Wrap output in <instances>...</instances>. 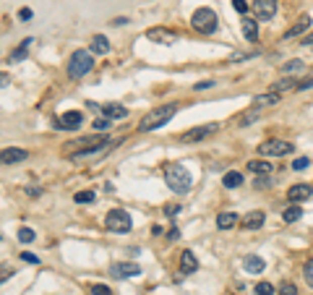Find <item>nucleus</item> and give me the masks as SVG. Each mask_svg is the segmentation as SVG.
<instances>
[{"label": "nucleus", "mask_w": 313, "mask_h": 295, "mask_svg": "<svg viewBox=\"0 0 313 295\" xmlns=\"http://www.w3.org/2000/svg\"><path fill=\"white\" fill-rule=\"evenodd\" d=\"M180 110V105H162V107H154V110H149L144 118L138 120V131L141 133H149V131H156V128H162L165 123L172 118Z\"/></svg>", "instance_id": "nucleus-1"}, {"label": "nucleus", "mask_w": 313, "mask_h": 295, "mask_svg": "<svg viewBox=\"0 0 313 295\" xmlns=\"http://www.w3.org/2000/svg\"><path fill=\"white\" fill-rule=\"evenodd\" d=\"M165 183H167V188L170 191H175V193H185V191H191V173L185 170V165H178V162H170L165 167Z\"/></svg>", "instance_id": "nucleus-2"}, {"label": "nucleus", "mask_w": 313, "mask_h": 295, "mask_svg": "<svg viewBox=\"0 0 313 295\" xmlns=\"http://www.w3.org/2000/svg\"><path fill=\"white\" fill-rule=\"evenodd\" d=\"M91 68H94V58L86 50H76L68 60V76L71 79H81V76H86Z\"/></svg>", "instance_id": "nucleus-3"}, {"label": "nucleus", "mask_w": 313, "mask_h": 295, "mask_svg": "<svg viewBox=\"0 0 313 295\" xmlns=\"http://www.w3.org/2000/svg\"><path fill=\"white\" fill-rule=\"evenodd\" d=\"M191 24H193L196 32H201V34H214L217 32V13L212 8H198L191 16Z\"/></svg>", "instance_id": "nucleus-4"}, {"label": "nucleus", "mask_w": 313, "mask_h": 295, "mask_svg": "<svg viewBox=\"0 0 313 295\" xmlns=\"http://www.w3.org/2000/svg\"><path fill=\"white\" fill-rule=\"evenodd\" d=\"M105 227L110 232H128L131 230V214L125 209H110L105 217Z\"/></svg>", "instance_id": "nucleus-5"}, {"label": "nucleus", "mask_w": 313, "mask_h": 295, "mask_svg": "<svg viewBox=\"0 0 313 295\" xmlns=\"http://www.w3.org/2000/svg\"><path fill=\"white\" fill-rule=\"evenodd\" d=\"M292 144L290 141H282V138H269V141H261L258 144V154L261 157H285V154H292Z\"/></svg>", "instance_id": "nucleus-6"}, {"label": "nucleus", "mask_w": 313, "mask_h": 295, "mask_svg": "<svg viewBox=\"0 0 313 295\" xmlns=\"http://www.w3.org/2000/svg\"><path fill=\"white\" fill-rule=\"evenodd\" d=\"M110 138L102 136V133H91V136H81V138H76V141H68V144H63V149H68V154L73 152H84V149H94V146H99V144H107Z\"/></svg>", "instance_id": "nucleus-7"}, {"label": "nucleus", "mask_w": 313, "mask_h": 295, "mask_svg": "<svg viewBox=\"0 0 313 295\" xmlns=\"http://www.w3.org/2000/svg\"><path fill=\"white\" fill-rule=\"evenodd\" d=\"M219 131V123H206V126H196L191 131L180 133V141L183 144H193V141H203V138H209Z\"/></svg>", "instance_id": "nucleus-8"}, {"label": "nucleus", "mask_w": 313, "mask_h": 295, "mask_svg": "<svg viewBox=\"0 0 313 295\" xmlns=\"http://www.w3.org/2000/svg\"><path fill=\"white\" fill-rule=\"evenodd\" d=\"M110 274L118 277V279H128V277H138L141 274V267L133 261H115L113 267H110Z\"/></svg>", "instance_id": "nucleus-9"}, {"label": "nucleus", "mask_w": 313, "mask_h": 295, "mask_svg": "<svg viewBox=\"0 0 313 295\" xmlns=\"http://www.w3.org/2000/svg\"><path fill=\"white\" fill-rule=\"evenodd\" d=\"M84 123V115L78 113V110H68V113H63L58 120H55V126L60 128V131H73V128H78Z\"/></svg>", "instance_id": "nucleus-10"}, {"label": "nucleus", "mask_w": 313, "mask_h": 295, "mask_svg": "<svg viewBox=\"0 0 313 295\" xmlns=\"http://www.w3.org/2000/svg\"><path fill=\"white\" fill-rule=\"evenodd\" d=\"M146 37L156 44H175L178 42V34L175 32H170V29H162V26H154V29H146Z\"/></svg>", "instance_id": "nucleus-11"}, {"label": "nucleus", "mask_w": 313, "mask_h": 295, "mask_svg": "<svg viewBox=\"0 0 313 295\" xmlns=\"http://www.w3.org/2000/svg\"><path fill=\"white\" fill-rule=\"evenodd\" d=\"M24 160H29V152L21 146H11V149L0 152V165H16V162H24Z\"/></svg>", "instance_id": "nucleus-12"}, {"label": "nucleus", "mask_w": 313, "mask_h": 295, "mask_svg": "<svg viewBox=\"0 0 313 295\" xmlns=\"http://www.w3.org/2000/svg\"><path fill=\"white\" fill-rule=\"evenodd\" d=\"M253 11L261 21H269L277 13V0H253Z\"/></svg>", "instance_id": "nucleus-13"}, {"label": "nucleus", "mask_w": 313, "mask_h": 295, "mask_svg": "<svg viewBox=\"0 0 313 295\" xmlns=\"http://www.w3.org/2000/svg\"><path fill=\"white\" fill-rule=\"evenodd\" d=\"M310 196H313V188L308 183H295V185H290V191H287V199L292 201V204H300V201H305Z\"/></svg>", "instance_id": "nucleus-14"}, {"label": "nucleus", "mask_w": 313, "mask_h": 295, "mask_svg": "<svg viewBox=\"0 0 313 295\" xmlns=\"http://www.w3.org/2000/svg\"><path fill=\"white\" fill-rule=\"evenodd\" d=\"M266 222V214L261 212V209H253V212H248L243 220H240V227H245V230H256V227H261Z\"/></svg>", "instance_id": "nucleus-15"}, {"label": "nucleus", "mask_w": 313, "mask_h": 295, "mask_svg": "<svg viewBox=\"0 0 313 295\" xmlns=\"http://www.w3.org/2000/svg\"><path fill=\"white\" fill-rule=\"evenodd\" d=\"M196 269H198V259L193 256V251H183L180 254V277L193 274Z\"/></svg>", "instance_id": "nucleus-16"}, {"label": "nucleus", "mask_w": 313, "mask_h": 295, "mask_svg": "<svg viewBox=\"0 0 313 295\" xmlns=\"http://www.w3.org/2000/svg\"><path fill=\"white\" fill-rule=\"evenodd\" d=\"M308 29H310V16H308V13H303V16L297 19V21L287 29V32H285V39H292V37H297V34L308 32Z\"/></svg>", "instance_id": "nucleus-17"}, {"label": "nucleus", "mask_w": 313, "mask_h": 295, "mask_svg": "<svg viewBox=\"0 0 313 295\" xmlns=\"http://www.w3.org/2000/svg\"><path fill=\"white\" fill-rule=\"evenodd\" d=\"M99 113L110 120H118V118H125L128 115V107H123V105H115V102H110V105H99Z\"/></svg>", "instance_id": "nucleus-18"}, {"label": "nucleus", "mask_w": 313, "mask_h": 295, "mask_svg": "<svg viewBox=\"0 0 313 295\" xmlns=\"http://www.w3.org/2000/svg\"><path fill=\"white\" fill-rule=\"evenodd\" d=\"M243 267H245V272H250V274H261L264 269H266V261L261 259V256H245L243 259Z\"/></svg>", "instance_id": "nucleus-19"}, {"label": "nucleus", "mask_w": 313, "mask_h": 295, "mask_svg": "<svg viewBox=\"0 0 313 295\" xmlns=\"http://www.w3.org/2000/svg\"><path fill=\"white\" fill-rule=\"evenodd\" d=\"M261 113H264V110H261V107H256V105H250V107H248V110H245L243 115H238V126H240V128H245V126H250V123H253V120H256V118H258Z\"/></svg>", "instance_id": "nucleus-20"}, {"label": "nucleus", "mask_w": 313, "mask_h": 295, "mask_svg": "<svg viewBox=\"0 0 313 295\" xmlns=\"http://www.w3.org/2000/svg\"><path fill=\"white\" fill-rule=\"evenodd\" d=\"M279 100H282V94H277V91H266V94H258V97L253 100V105H256V107H261V110H266V107L277 105Z\"/></svg>", "instance_id": "nucleus-21"}, {"label": "nucleus", "mask_w": 313, "mask_h": 295, "mask_svg": "<svg viewBox=\"0 0 313 295\" xmlns=\"http://www.w3.org/2000/svg\"><path fill=\"white\" fill-rule=\"evenodd\" d=\"M240 24H243L245 39H248V42H256V39H258V21H256V19H243Z\"/></svg>", "instance_id": "nucleus-22"}, {"label": "nucleus", "mask_w": 313, "mask_h": 295, "mask_svg": "<svg viewBox=\"0 0 313 295\" xmlns=\"http://www.w3.org/2000/svg\"><path fill=\"white\" fill-rule=\"evenodd\" d=\"M235 225H238V214H235V212H222L217 217V227L219 230H230Z\"/></svg>", "instance_id": "nucleus-23"}, {"label": "nucleus", "mask_w": 313, "mask_h": 295, "mask_svg": "<svg viewBox=\"0 0 313 295\" xmlns=\"http://www.w3.org/2000/svg\"><path fill=\"white\" fill-rule=\"evenodd\" d=\"M222 185H225V188H240V185H243V173H238V170H230V173H225Z\"/></svg>", "instance_id": "nucleus-24"}, {"label": "nucleus", "mask_w": 313, "mask_h": 295, "mask_svg": "<svg viewBox=\"0 0 313 295\" xmlns=\"http://www.w3.org/2000/svg\"><path fill=\"white\" fill-rule=\"evenodd\" d=\"M31 44H34V42H31V39H24L21 44H19V47H16L11 55H8V63H19V60H24L26 58V53H29V47H31Z\"/></svg>", "instance_id": "nucleus-25"}, {"label": "nucleus", "mask_w": 313, "mask_h": 295, "mask_svg": "<svg viewBox=\"0 0 313 295\" xmlns=\"http://www.w3.org/2000/svg\"><path fill=\"white\" fill-rule=\"evenodd\" d=\"M245 167L250 170V173H256V175H269L272 173V165L266 162V160H250Z\"/></svg>", "instance_id": "nucleus-26"}, {"label": "nucleus", "mask_w": 313, "mask_h": 295, "mask_svg": "<svg viewBox=\"0 0 313 295\" xmlns=\"http://www.w3.org/2000/svg\"><path fill=\"white\" fill-rule=\"evenodd\" d=\"M300 217H303V207H300V204H292V207H287L285 212H282V220H285L287 225L297 222Z\"/></svg>", "instance_id": "nucleus-27"}, {"label": "nucleus", "mask_w": 313, "mask_h": 295, "mask_svg": "<svg viewBox=\"0 0 313 295\" xmlns=\"http://www.w3.org/2000/svg\"><path fill=\"white\" fill-rule=\"evenodd\" d=\"M91 50L99 53V55H107V53H110V42H107V37H105V34H94V39H91Z\"/></svg>", "instance_id": "nucleus-28"}, {"label": "nucleus", "mask_w": 313, "mask_h": 295, "mask_svg": "<svg viewBox=\"0 0 313 295\" xmlns=\"http://www.w3.org/2000/svg\"><path fill=\"white\" fill-rule=\"evenodd\" d=\"M303 66H305V63H303L300 58H292V60H287V63L282 66V73H285V76H287V73H297V71H303Z\"/></svg>", "instance_id": "nucleus-29"}, {"label": "nucleus", "mask_w": 313, "mask_h": 295, "mask_svg": "<svg viewBox=\"0 0 313 295\" xmlns=\"http://www.w3.org/2000/svg\"><path fill=\"white\" fill-rule=\"evenodd\" d=\"M287 89H297V81L282 79V81H274V84H272V91H277V94H282V91H287Z\"/></svg>", "instance_id": "nucleus-30"}, {"label": "nucleus", "mask_w": 313, "mask_h": 295, "mask_svg": "<svg viewBox=\"0 0 313 295\" xmlns=\"http://www.w3.org/2000/svg\"><path fill=\"white\" fill-rule=\"evenodd\" d=\"M94 199H97V193H94V191H78V193L73 196L76 204H91Z\"/></svg>", "instance_id": "nucleus-31"}, {"label": "nucleus", "mask_w": 313, "mask_h": 295, "mask_svg": "<svg viewBox=\"0 0 313 295\" xmlns=\"http://www.w3.org/2000/svg\"><path fill=\"white\" fill-rule=\"evenodd\" d=\"M34 238H37V232L31 227H19V240L21 243H34Z\"/></svg>", "instance_id": "nucleus-32"}, {"label": "nucleus", "mask_w": 313, "mask_h": 295, "mask_svg": "<svg viewBox=\"0 0 313 295\" xmlns=\"http://www.w3.org/2000/svg\"><path fill=\"white\" fill-rule=\"evenodd\" d=\"M13 274H16V269L11 267V264H0V285H3L6 279H11Z\"/></svg>", "instance_id": "nucleus-33"}, {"label": "nucleus", "mask_w": 313, "mask_h": 295, "mask_svg": "<svg viewBox=\"0 0 313 295\" xmlns=\"http://www.w3.org/2000/svg\"><path fill=\"white\" fill-rule=\"evenodd\" d=\"M305 167H310V160H308V157H297V160H292V170H295V173H303Z\"/></svg>", "instance_id": "nucleus-34"}, {"label": "nucleus", "mask_w": 313, "mask_h": 295, "mask_svg": "<svg viewBox=\"0 0 313 295\" xmlns=\"http://www.w3.org/2000/svg\"><path fill=\"white\" fill-rule=\"evenodd\" d=\"M256 295H274V285L272 282H258L256 285Z\"/></svg>", "instance_id": "nucleus-35"}, {"label": "nucleus", "mask_w": 313, "mask_h": 295, "mask_svg": "<svg viewBox=\"0 0 313 295\" xmlns=\"http://www.w3.org/2000/svg\"><path fill=\"white\" fill-rule=\"evenodd\" d=\"M303 274H305V282L313 287V259L305 261V267H303Z\"/></svg>", "instance_id": "nucleus-36"}, {"label": "nucleus", "mask_w": 313, "mask_h": 295, "mask_svg": "<svg viewBox=\"0 0 313 295\" xmlns=\"http://www.w3.org/2000/svg\"><path fill=\"white\" fill-rule=\"evenodd\" d=\"M279 295H297V287L292 282H282L279 285Z\"/></svg>", "instance_id": "nucleus-37"}, {"label": "nucleus", "mask_w": 313, "mask_h": 295, "mask_svg": "<svg viewBox=\"0 0 313 295\" xmlns=\"http://www.w3.org/2000/svg\"><path fill=\"white\" fill-rule=\"evenodd\" d=\"M232 8L243 16V13H248V0H232Z\"/></svg>", "instance_id": "nucleus-38"}, {"label": "nucleus", "mask_w": 313, "mask_h": 295, "mask_svg": "<svg viewBox=\"0 0 313 295\" xmlns=\"http://www.w3.org/2000/svg\"><path fill=\"white\" fill-rule=\"evenodd\" d=\"M91 295H113L107 285H91Z\"/></svg>", "instance_id": "nucleus-39"}, {"label": "nucleus", "mask_w": 313, "mask_h": 295, "mask_svg": "<svg viewBox=\"0 0 313 295\" xmlns=\"http://www.w3.org/2000/svg\"><path fill=\"white\" fill-rule=\"evenodd\" d=\"M110 126V118H99V120H94V131H107Z\"/></svg>", "instance_id": "nucleus-40"}, {"label": "nucleus", "mask_w": 313, "mask_h": 295, "mask_svg": "<svg viewBox=\"0 0 313 295\" xmlns=\"http://www.w3.org/2000/svg\"><path fill=\"white\" fill-rule=\"evenodd\" d=\"M26 196L37 199V196H42V188H39V185H26Z\"/></svg>", "instance_id": "nucleus-41"}, {"label": "nucleus", "mask_w": 313, "mask_h": 295, "mask_svg": "<svg viewBox=\"0 0 313 295\" xmlns=\"http://www.w3.org/2000/svg\"><path fill=\"white\" fill-rule=\"evenodd\" d=\"M180 212V204H165V214L167 217H175Z\"/></svg>", "instance_id": "nucleus-42"}, {"label": "nucleus", "mask_w": 313, "mask_h": 295, "mask_svg": "<svg viewBox=\"0 0 313 295\" xmlns=\"http://www.w3.org/2000/svg\"><path fill=\"white\" fill-rule=\"evenodd\" d=\"M297 89H300V91H308V89H313V76H310V79L297 81Z\"/></svg>", "instance_id": "nucleus-43"}, {"label": "nucleus", "mask_w": 313, "mask_h": 295, "mask_svg": "<svg viewBox=\"0 0 313 295\" xmlns=\"http://www.w3.org/2000/svg\"><path fill=\"white\" fill-rule=\"evenodd\" d=\"M212 86H214V81L209 79V81H198L193 89H196V91H206V89H212Z\"/></svg>", "instance_id": "nucleus-44"}, {"label": "nucleus", "mask_w": 313, "mask_h": 295, "mask_svg": "<svg viewBox=\"0 0 313 295\" xmlns=\"http://www.w3.org/2000/svg\"><path fill=\"white\" fill-rule=\"evenodd\" d=\"M167 238H170V240H178V238H180V230H178V227H170V230H167Z\"/></svg>", "instance_id": "nucleus-45"}, {"label": "nucleus", "mask_w": 313, "mask_h": 295, "mask_svg": "<svg viewBox=\"0 0 313 295\" xmlns=\"http://www.w3.org/2000/svg\"><path fill=\"white\" fill-rule=\"evenodd\" d=\"M21 259L29 264H39V256H34V254H21Z\"/></svg>", "instance_id": "nucleus-46"}, {"label": "nucleus", "mask_w": 313, "mask_h": 295, "mask_svg": "<svg viewBox=\"0 0 313 295\" xmlns=\"http://www.w3.org/2000/svg\"><path fill=\"white\" fill-rule=\"evenodd\" d=\"M8 84H11V76L6 71H0V86H8Z\"/></svg>", "instance_id": "nucleus-47"}, {"label": "nucleus", "mask_w": 313, "mask_h": 295, "mask_svg": "<svg viewBox=\"0 0 313 295\" xmlns=\"http://www.w3.org/2000/svg\"><path fill=\"white\" fill-rule=\"evenodd\" d=\"M19 19H21V21H29V19H31V11H29V8H21V11H19Z\"/></svg>", "instance_id": "nucleus-48"}, {"label": "nucleus", "mask_w": 313, "mask_h": 295, "mask_svg": "<svg viewBox=\"0 0 313 295\" xmlns=\"http://www.w3.org/2000/svg\"><path fill=\"white\" fill-rule=\"evenodd\" d=\"M125 24H128V19H125V16H118V19H113V26H125Z\"/></svg>", "instance_id": "nucleus-49"}, {"label": "nucleus", "mask_w": 313, "mask_h": 295, "mask_svg": "<svg viewBox=\"0 0 313 295\" xmlns=\"http://www.w3.org/2000/svg\"><path fill=\"white\" fill-rule=\"evenodd\" d=\"M303 44H308V47H313V34H308V37L303 39Z\"/></svg>", "instance_id": "nucleus-50"}]
</instances>
